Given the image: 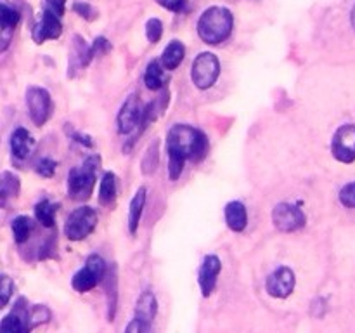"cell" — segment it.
Wrapping results in <instances>:
<instances>
[{"label":"cell","mask_w":355,"mask_h":333,"mask_svg":"<svg viewBox=\"0 0 355 333\" xmlns=\"http://www.w3.org/2000/svg\"><path fill=\"white\" fill-rule=\"evenodd\" d=\"M63 35V23L58 14L43 8L39 21L32 28V39L36 45L45 44L47 40H58Z\"/></svg>","instance_id":"cell-12"},{"label":"cell","mask_w":355,"mask_h":333,"mask_svg":"<svg viewBox=\"0 0 355 333\" xmlns=\"http://www.w3.org/2000/svg\"><path fill=\"white\" fill-rule=\"evenodd\" d=\"M96 58L92 52V44H87L82 35H75L72 40V51H69L68 75L75 76V72L87 68Z\"/></svg>","instance_id":"cell-15"},{"label":"cell","mask_w":355,"mask_h":333,"mask_svg":"<svg viewBox=\"0 0 355 333\" xmlns=\"http://www.w3.org/2000/svg\"><path fill=\"white\" fill-rule=\"evenodd\" d=\"M106 288V304H108V321H115L116 309H118V276H116V266L108 269L105 281Z\"/></svg>","instance_id":"cell-23"},{"label":"cell","mask_w":355,"mask_h":333,"mask_svg":"<svg viewBox=\"0 0 355 333\" xmlns=\"http://www.w3.org/2000/svg\"><path fill=\"white\" fill-rule=\"evenodd\" d=\"M224 219L233 233H243L248 228V208L239 200H233L224 206Z\"/></svg>","instance_id":"cell-18"},{"label":"cell","mask_w":355,"mask_h":333,"mask_svg":"<svg viewBox=\"0 0 355 333\" xmlns=\"http://www.w3.org/2000/svg\"><path fill=\"white\" fill-rule=\"evenodd\" d=\"M69 138H72L73 141L78 142V144H82L83 148H94V141H92V138H90V136L73 131L72 134H69Z\"/></svg>","instance_id":"cell-40"},{"label":"cell","mask_w":355,"mask_h":333,"mask_svg":"<svg viewBox=\"0 0 355 333\" xmlns=\"http://www.w3.org/2000/svg\"><path fill=\"white\" fill-rule=\"evenodd\" d=\"M220 272H222V261L219 255H205V259L201 261L200 271H197V285H200L201 295L205 299L212 297V294L215 292Z\"/></svg>","instance_id":"cell-14"},{"label":"cell","mask_w":355,"mask_h":333,"mask_svg":"<svg viewBox=\"0 0 355 333\" xmlns=\"http://www.w3.org/2000/svg\"><path fill=\"white\" fill-rule=\"evenodd\" d=\"M9 148H11V155L16 160L28 158L35 148V139H33L32 132L25 127L14 129L11 132V138H9Z\"/></svg>","instance_id":"cell-16"},{"label":"cell","mask_w":355,"mask_h":333,"mask_svg":"<svg viewBox=\"0 0 355 333\" xmlns=\"http://www.w3.org/2000/svg\"><path fill=\"white\" fill-rule=\"evenodd\" d=\"M11 229L16 245H25L35 229V221L30 215H18V217L12 219Z\"/></svg>","instance_id":"cell-27"},{"label":"cell","mask_w":355,"mask_h":333,"mask_svg":"<svg viewBox=\"0 0 355 333\" xmlns=\"http://www.w3.org/2000/svg\"><path fill=\"white\" fill-rule=\"evenodd\" d=\"M26 109H28V116L36 127H42L52 116L54 111V101L52 96L45 87H39V85H30L26 89L25 94Z\"/></svg>","instance_id":"cell-7"},{"label":"cell","mask_w":355,"mask_h":333,"mask_svg":"<svg viewBox=\"0 0 355 333\" xmlns=\"http://www.w3.org/2000/svg\"><path fill=\"white\" fill-rule=\"evenodd\" d=\"M66 2L68 0H43V8L58 14L59 18H63L66 12Z\"/></svg>","instance_id":"cell-38"},{"label":"cell","mask_w":355,"mask_h":333,"mask_svg":"<svg viewBox=\"0 0 355 333\" xmlns=\"http://www.w3.org/2000/svg\"><path fill=\"white\" fill-rule=\"evenodd\" d=\"M169 155V165H166V172H169V179L172 182L179 181L180 175L184 174V166H186L187 160L184 158L180 153L175 151H166Z\"/></svg>","instance_id":"cell-29"},{"label":"cell","mask_w":355,"mask_h":333,"mask_svg":"<svg viewBox=\"0 0 355 333\" xmlns=\"http://www.w3.org/2000/svg\"><path fill=\"white\" fill-rule=\"evenodd\" d=\"M14 288H16V285H14V281L11 279V276L6 275V272L0 276V308H6V305L9 304Z\"/></svg>","instance_id":"cell-33"},{"label":"cell","mask_w":355,"mask_h":333,"mask_svg":"<svg viewBox=\"0 0 355 333\" xmlns=\"http://www.w3.org/2000/svg\"><path fill=\"white\" fill-rule=\"evenodd\" d=\"M19 21H21L19 9H16L14 6H9L6 0H2V4H0V28H2V35H4V39H2L4 44L0 47L2 52H6V49H8L12 32L19 25Z\"/></svg>","instance_id":"cell-19"},{"label":"cell","mask_w":355,"mask_h":333,"mask_svg":"<svg viewBox=\"0 0 355 333\" xmlns=\"http://www.w3.org/2000/svg\"><path fill=\"white\" fill-rule=\"evenodd\" d=\"M144 85L153 92H160L166 87L165 66L162 65L160 59H153L147 63L146 69H144Z\"/></svg>","instance_id":"cell-22"},{"label":"cell","mask_w":355,"mask_h":333,"mask_svg":"<svg viewBox=\"0 0 355 333\" xmlns=\"http://www.w3.org/2000/svg\"><path fill=\"white\" fill-rule=\"evenodd\" d=\"M220 72H222V66L219 58L213 52L203 51L194 58L191 65V82L200 91H208L217 83Z\"/></svg>","instance_id":"cell-6"},{"label":"cell","mask_w":355,"mask_h":333,"mask_svg":"<svg viewBox=\"0 0 355 333\" xmlns=\"http://www.w3.org/2000/svg\"><path fill=\"white\" fill-rule=\"evenodd\" d=\"M109 51H111V42H109L106 36L99 35V36H96V39H94L92 52H94V56H96V58L108 54Z\"/></svg>","instance_id":"cell-36"},{"label":"cell","mask_w":355,"mask_h":333,"mask_svg":"<svg viewBox=\"0 0 355 333\" xmlns=\"http://www.w3.org/2000/svg\"><path fill=\"white\" fill-rule=\"evenodd\" d=\"M50 318H52V312H50L47 305L35 304L32 308V314H30V330L36 328V326L43 325V323H49Z\"/></svg>","instance_id":"cell-31"},{"label":"cell","mask_w":355,"mask_h":333,"mask_svg":"<svg viewBox=\"0 0 355 333\" xmlns=\"http://www.w3.org/2000/svg\"><path fill=\"white\" fill-rule=\"evenodd\" d=\"M338 200L345 208H355V181L347 182L338 193Z\"/></svg>","instance_id":"cell-35"},{"label":"cell","mask_w":355,"mask_h":333,"mask_svg":"<svg viewBox=\"0 0 355 333\" xmlns=\"http://www.w3.org/2000/svg\"><path fill=\"white\" fill-rule=\"evenodd\" d=\"M155 2L160 8L166 9L170 12H184L187 4V0H155Z\"/></svg>","instance_id":"cell-37"},{"label":"cell","mask_w":355,"mask_h":333,"mask_svg":"<svg viewBox=\"0 0 355 333\" xmlns=\"http://www.w3.org/2000/svg\"><path fill=\"white\" fill-rule=\"evenodd\" d=\"M116 195H118V178H116L115 172H105L99 181L97 202L100 206H111L116 202Z\"/></svg>","instance_id":"cell-21"},{"label":"cell","mask_w":355,"mask_h":333,"mask_svg":"<svg viewBox=\"0 0 355 333\" xmlns=\"http://www.w3.org/2000/svg\"><path fill=\"white\" fill-rule=\"evenodd\" d=\"M100 165L99 155H90L83 160L82 165L73 166L68 172V196L75 202H87L92 196L97 182V169Z\"/></svg>","instance_id":"cell-3"},{"label":"cell","mask_w":355,"mask_h":333,"mask_svg":"<svg viewBox=\"0 0 355 333\" xmlns=\"http://www.w3.org/2000/svg\"><path fill=\"white\" fill-rule=\"evenodd\" d=\"M33 214H35V221L39 222V224H42V228H45V229L56 228V214H58V205L50 202L49 198H42L40 202H36L35 208H33Z\"/></svg>","instance_id":"cell-26"},{"label":"cell","mask_w":355,"mask_h":333,"mask_svg":"<svg viewBox=\"0 0 355 333\" xmlns=\"http://www.w3.org/2000/svg\"><path fill=\"white\" fill-rule=\"evenodd\" d=\"M166 151L180 153L187 162L200 163L210 151V139L201 129L189 123H175L166 132Z\"/></svg>","instance_id":"cell-1"},{"label":"cell","mask_w":355,"mask_h":333,"mask_svg":"<svg viewBox=\"0 0 355 333\" xmlns=\"http://www.w3.org/2000/svg\"><path fill=\"white\" fill-rule=\"evenodd\" d=\"M72 9L75 14H78L80 18L85 19V21H96V19L99 18V11H97L92 4L85 2V0H78V2H75V4L72 6Z\"/></svg>","instance_id":"cell-32"},{"label":"cell","mask_w":355,"mask_h":333,"mask_svg":"<svg viewBox=\"0 0 355 333\" xmlns=\"http://www.w3.org/2000/svg\"><path fill=\"white\" fill-rule=\"evenodd\" d=\"M30 314H32V308H30L26 297H19L14 302V308L11 309L9 314H6L0 321V333H28L30 330Z\"/></svg>","instance_id":"cell-13"},{"label":"cell","mask_w":355,"mask_h":333,"mask_svg":"<svg viewBox=\"0 0 355 333\" xmlns=\"http://www.w3.org/2000/svg\"><path fill=\"white\" fill-rule=\"evenodd\" d=\"M108 262L100 257L99 254H90L85 259L82 268L73 275L72 286L78 294H89L94 288L103 285L106 275H108Z\"/></svg>","instance_id":"cell-4"},{"label":"cell","mask_w":355,"mask_h":333,"mask_svg":"<svg viewBox=\"0 0 355 333\" xmlns=\"http://www.w3.org/2000/svg\"><path fill=\"white\" fill-rule=\"evenodd\" d=\"M270 219H272L274 228L281 233H297L305 228L307 224L305 212L290 202H281L274 205Z\"/></svg>","instance_id":"cell-8"},{"label":"cell","mask_w":355,"mask_h":333,"mask_svg":"<svg viewBox=\"0 0 355 333\" xmlns=\"http://www.w3.org/2000/svg\"><path fill=\"white\" fill-rule=\"evenodd\" d=\"M125 332L127 333H147V332H151V326H147L146 323L139 321V319L132 318L130 319L129 325L125 326Z\"/></svg>","instance_id":"cell-39"},{"label":"cell","mask_w":355,"mask_h":333,"mask_svg":"<svg viewBox=\"0 0 355 333\" xmlns=\"http://www.w3.org/2000/svg\"><path fill=\"white\" fill-rule=\"evenodd\" d=\"M147 200V188L146 186H140L136 193H133L132 200H130L129 205V217H127V226H129L130 235H136L139 231L140 221H142L144 206H146Z\"/></svg>","instance_id":"cell-20"},{"label":"cell","mask_w":355,"mask_h":333,"mask_svg":"<svg viewBox=\"0 0 355 333\" xmlns=\"http://www.w3.org/2000/svg\"><path fill=\"white\" fill-rule=\"evenodd\" d=\"M144 32L149 44H158L163 36V21L160 18H149L144 26Z\"/></svg>","instance_id":"cell-30"},{"label":"cell","mask_w":355,"mask_h":333,"mask_svg":"<svg viewBox=\"0 0 355 333\" xmlns=\"http://www.w3.org/2000/svg\"><path fill=\"white\" fill-rule=\"evenodd\" d=\"M350 25H352V28L355 30V4H354V8L350 9Z\"/></svg>","instance_id":"cell-41"},{"label":"cell","mask_w":355,"mask_h":333,"mask_svg":"<svg viewBox=\"0 0 355 333\" xmlns=\"http://www.w3.org/2000/svg\"><path fill=\"white\" fill-rule=\"evenodd\" d=\"M294 286H297V275L288 266L276 268L266 279L267 295L277 301H286L294 292Z\"/></svg>","instance_id":"cell-11"},{"label":"cell","mask_w":355,"mask_h":333,"mask_svg":"<svg viewBox=\"0 0 355 333\" xmlns=\"http://www.w3.org/2000/svg\"><path fill=\"white\" fill-rule=\"evenodd\" d=\"M56 171H58V162H56L54 158H49V156L40 158L35 165V172L40 178L50 179L56 174Z\"/></svg>","instance_id":"cell-34"},{"label":"cell","mask_w":355,"mask_h":333,"mask_svg":"<svg viewBox=\"0 0 355 333\" xmlns=\"http://www.w3.org/2000/svg\"><path fill=\"white\" fill-rule=\"evenodd\" d=\"M21 191V179L18 174L11 171H4L0 175V203L2 206L8 205L11 198H16Z\"/></svg>","instance_id":"cell-25"},{"label":"cell","mask_w":355,"mask_h":333,"mask_svg":"<svg viewBox=\"0 0 355 333\" xmlns=\"http://www.w3.org/2000/svg\"><path fill=\"white\" fill-rule=\"evenodd\" d=\"M184 59H186V45L180 40H170L166 47L163 49L160 61L165 66L166 72H173L182 65Z\"/></svg>","instance_id":"cell-24"},{"label":"cell","mask_w":355,"mask_h":333,"mask_svg":"<svg viewBox=\"0 0 355 333\" xmlns=\"http://www.w3.org/2000/svg\"><path fill=\"white\" fill-rule=\"evenodd\" d=\"M142 113L144 106H140L139 96L130 94L125 99L122 106L118 109V115H116V131L120 136H133L137 134L140 127V122H142Z\"/></svg>","instance_id":"cell-9"},{"label":"cell","mask_w":355,"mask_h":333,"mask_svg":"<svg viewBox=\"0 0 355 333\" xmlns=\"http://www.w3.org/2000/svg\"><path fill=\"white\" fill-rule=\"evenodd\" d=\"M97 224H99V215H97L96 208L89 205H82L73 212H69L63 233L69 241H83L96 231Z\"/></svg>","instance_id":"cell-5"},{"label":"cell","mask_w":355,"mask_h":333,"mask_svg":"<svg viewBox=\"0 0 355 333\" xmlns=\"http://www.w3.org/2000/svg\"><path fill=\"white\" fill-rule=\"evenodd\" d=\"M331 155L340 163L355 162V123H343L331 138Z\"/></svg>","instance_id":"cell-10"},{"label":"cell","mask_w":355,"mask_h":333,"mask_svg":"<svg viewBox=\"0 0 355 333\" xmlns=\"http://www.w3.org/2000/svg\"><path fill=\"white\" fill-rule=\"evenodd\" d=\"M160 165V151H158V141H155L144 153L142 163H140V171L144 175L155 174L156 169Z\"/></svg>","instance_id":"cell-28"},{"label":"cell","mask_w":355,"mask_h":333,"mask_svg":"<svg viewBox=\"0 0 355 333\" xmlns=\"http://www.w3.org/2000/svg\"><path fill=\"white\" fill-rule=\"evenodd\" d=\"M234 30V14L224 6H212L201 12L196 23V32L201 42L206 45L224 44Z\"/></svg>","instance_id":"cell-2"},{"label":"cell","mask_w":355,"mask_h":333,"mask_svg":"<svg viewBox=\"0 0 355 333\" xmlns=\"http://www.w3.org/2000/svg\"><path fill=\"white\" fill-rule=\"evenodd\" d=\"M156 314H158V301H156V295L153 294L151 290H144L136 302L133 318L146 323L147 326L153 328V321H155Z\"/></svg>","instance_id":"cell-17"}]
</instances>
